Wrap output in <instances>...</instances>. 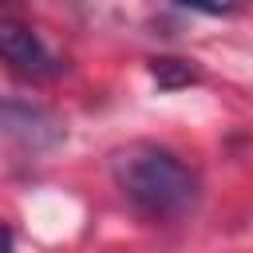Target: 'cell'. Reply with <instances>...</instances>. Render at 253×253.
Here are the masks:
<instances>
[{
	"mask_svg": "<svg viewBox=\"0 0 253 253\" xmlns=\"http://www.w3.org/2000/svg\"><path fill=\"white\" fill-rule=\"evenodd\" d=\"M111 178L123 198L154 221L182 217L198 202L194 170L166 146L154 142H126L111 154Z\"/></svg>",
	"mask_w": 253,
	"mask_h": 253,
	"instance_id": "1",
	"label": "cell"
},
{
	"mask_svg": "<svg viewBox=\"0 0 253 253\" xmlns=\"http://www.w3.org/2000/svg\"><path fill=\"white\" fill-rule=\"evenodd\" d=\"M0 59L32 79H47L59 71V59L51 55V47L20 20H0Z\"/></svg>",
	"mask_w": 253,
	"mask_h": 253,
	"instance_id": "2",
	"label": "cell"
},
{
	"mask_svg": "<svg viewBox=\"0 0 253 253\" xmlns=\"http://www.w3.org/2000/svg\"><path fill=\"white\" fill-rule=\"evenodd\" d=\"M0 253H8V229L0 225Z\"/></svg>",
	"mask_w": 253,
	"mask_h": 253,
	"instance_id": "3",
	"label": "cell"
}]
</instances>
